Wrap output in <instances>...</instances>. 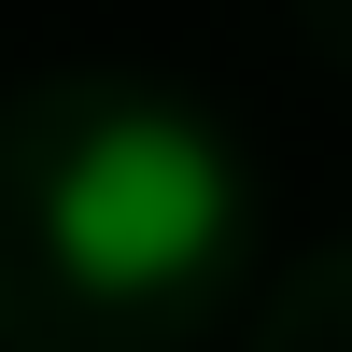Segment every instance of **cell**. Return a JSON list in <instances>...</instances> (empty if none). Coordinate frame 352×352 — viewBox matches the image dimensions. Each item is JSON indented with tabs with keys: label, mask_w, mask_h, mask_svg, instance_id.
I'll use <instances>...</instances> for the list:
<instances>
[{
	"label": "cell",
	"mask_w": 352,
	"mask_h": 352,
	"mask_svg": "<svg viewBox=\"0 0 352 352\" xmlns=\"http://www.w3.org/2000/svg\"><path fill=\"white\" fill-rule=\"evenodd\" d=\"M56 254H71L99 296H155V282H197L240 226V169H226L212 127L184 113H113V127L71 141L56 169Z\"/></svg>",
	"instance_id": "cell-1"
}]
</instances>
